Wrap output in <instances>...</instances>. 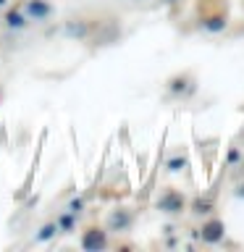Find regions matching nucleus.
I'll return each mask as SVG.
<instances>
[{
	"label": "nucleus",
	"mask_w": 244,
	"mask_h": 252,
	"mask_svg": "<svg viewBox=\"0 0 244 252\" xmlns=\"http://www.w3.org/2000/svg\"><path fill=\"white\" fill-rule=\"evenodd\" d=\"M45 139H47V129H45L42 134H39V139H37V147H34V158H31L29 173H27V179L21 181V187L16 189V194H13V200H16V202L27 200V197L31 194V189H34V179H37V168H39V160H42V147H45Z\"/></svg>",
	"instance_id": "obj_1"
},
{
	"label": "nucleus",
	"mask_w": 244,
	"mask_h": 252,
	"mask_svg": "<svg viewBox=\"0 0 244 252\" xmlns=\"http://www.w3.org/2000/svg\"><path fill=\"white\" fill-rule=\"evenodd\" d=\"M55 236H61V234H58V226H55V220H47V223H42V226L37 228V236H34V239H37L39 244H50Z\"/></svg>",
	"instance_id": "obj_9"
},
{
	"label": "nucleus",
	"mask_w": 244,
	"mask_h": 252,
	"mask_svg": "<svg viewBox=\"0 0 244 252\" xmlns=\"http://www.w3.org/2000/svg\"><path fill=\"white\" fill-rule=\"evenodd\" d=\"M79 247L87 250V252H102L110 247V236H108V228H102L97 223L82 228V236H79Z\"/></svg>",
	"instance_id": "obj_2"
},
{
	"label": "nucleus",
	"mask_w": 244,
	"mask_h": 252,
	"mask_svg": "<svg viewBox=\"0 0 244 252\" xmlns=\"http://www.w3.org/2000/svg\"><path fill=\"white\" fill-rule=\"evenodd\" d=\"M55 226H58V234H66L68 236V234H74L76 228H79V216L63 208L58 216H55Z\"/></svg>",
	"instance_id": "obj_8"
},
{
	"label": "nucleus",
	"mask_w": 244,
	"mask_h": 252,
	"mask_svg": "<svg viewBox=\"0 0 244 252\" xmlns=\"http://www.w3.org/2000/svg\"><path fill=\"white\" fill-rule=\"evenodd\" d=\"M186 165V158L184 155H173V158H168V163H165V171H171V173H176V171H181Z\"/></svg>",
	"instance_id": "obj_12"
},
{
	"label": "nucleus",
	"mask_w": 244,
	"mask_h": 252,
	"mask_svg": "<svg viewBox=\"0 0 244 252\" xmlns=\"http://www.w3.org/2000/svg\"><path fill=\"white\" fill-rule=\"evenodd\" d=\"M155 208L160 213H165V216H176V213H181L186 208V200L181 192H176V189H163L160 197L155 200Z\"/></svg>",
	"instance_id": "obj_4"
},
{
	"label": "nucleus",
	"mask_w": 244,
	"mask_h": 252,
	"mask_svg": "<svg viewBox=\"0 0 244 252\" xmlns=\"http://www.w3.org/2000/svg\"><path fill=\"white\" fill-rule=\"evenodd\" d=\"M134 220H137V213L131 208H113L105 218V228L113 234H126V231H131Z\"/></svg>",
	"instance_id": "obj_3"
},
{
	"label": "nucleus",
	"mask_w": 244,
	"mask_h": 252,
	"mask_svg": "<svg viewBox=\"0 0 244 252\" xmlns=\"http://www.w3.org/2000/svg\"><path fill=\"white\" fill-rule=\"evenodd\" d=\"M5 3H8V0H0V8H3V5H5Z\"/></svg>",
	"instance_id": "obj_13"
},
{
	"label": "nucleus",
	"mask_w": 244,
	"mask_h": 252,
	"mask_svg": "<svg viewBox=\"0 0 244 252\" xmlns=\"http://www.w3.org/2000/svg\"><path fill=\"white\" fill-rule=\"evenodd\" d=\"M29 24H31V21H29V16L24 13L21 5H11V8L3 13V27H5L8 32H24Z\"/></svg>",
	"instance_id": "obj_6"
},
{
	"label": "nucleus",
	"mask_w": 244,
	"mask_h": 252,
	"mask_svg": "<svg viewBox=\"0 0 244 252\" xmlns=\"http://www.w3.org/2000/svg\"><path fill=\"white\" fill-rule=\"evenodd\" d=\"M223 234H226V226H223V220H218V218L205 220L202 228H200V239L205 244H218L220 239H223Z\"/></svg>",
	"instance_id": "obj_7"
},
{
	"label": "nucleus",
	"mask_w": 244,
	"mask_h": 252,
	"mask_svg": "<svg viewBox=\"0 0 244 252\" xmlns=\"http://www.w3.org/2000/svg\"><path fill=\"white\" fill-rule=\"evenodd\" d=\"M21 8H24V13L29 16V21H50L53 13H55L50 0H24Z\"/></svg>",
	"instance_id": "obj_5"
},
{
	"label": "nucleus",
	"mask_w": 244,
	"mask_h": 252,
	"mask_svg": "<svg viewBox=\"0 0 244 252\" xmlns=\"http://www.w3.org/2000/svg\"><path fill=\"white\" fill-rule=\"evenodd\" d=\"M202 29L205 32H220L226 29V16H210V19L202 21Z\"/></svg>",
	"instance_id": "obj_11"
},
{
	"label": "nucleus",
	"mask_w": 244,
	"mask_h": 252,
	"mask_svg": "<svg viewBox=\"0 0 244 252\" xmlns=\"http://www.w3.org/2000/svg\"><path fill=\"white\" fill-rule=\"evenodd\" d=\"M0 100H3V90H0Z\"/></svg>",
	"instance_id": "obj_14"
},
{
	"label": "nucleus",
	"mask_w": 244,
	"mask_h": 252,
	"mask_svg": "<svg viewBox=\"0 0 244 252\" xmlns=\"http://www.w3.org/2000/svg\"><path fill=\"white\" fill-rule=\"evenodd\" d=\"M66 210H71V213H76V216H82V213L87 210V197L84 194H74V197H68V202H66Z\"/></svg>",
	"instance_id": "obj_10"
}]
</instances>
